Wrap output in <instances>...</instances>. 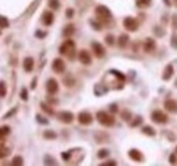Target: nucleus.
Segmentation results:
<instances>
[{
	"instance_id": "1",
	"label": "nucleus",
	"mask_w": 177,
	"mask_h": 166,
	"mask_svg": "<svg viewBox=\"0 0 177 166\" xmlns=\"http://www.w3.org/2000/svg\"><path fill=\"white\" fill-rule=\"evenodd\" d=\"M95 119H97V121L100 123L102 127H113L116 123L113 115L105 112V110H98L97 115H95Z\"/></svg>"
},
{
	"instance_id": "2",
	"label": "nucleus",
	"mask_w": 177,
	"mask_h": 166,
	"mask_svg": "<svg viewBox=\"0 0 177 166\" xmlns=\"http://www.w3.org/2000/svg\"><path fill=\"white\" fill-rule=\"evenodd\" d=\"M95 15H97V19L100 20L101 23H105V25H106L108 22H110V19H112V12L106 6H97V8H95Z\"/></svg>"
},
{
	"instance_id": "3",
	"label": "nucleus",
	"mask_w": 177,
	"mask_h": 166,
	"mask_svg": "<svg viewBox=\"0 0 177 166\" xmlns=\"http://www.w3.org/2000/svg\"><path fill=\"white\" fill-rule=\"evenodd\" d=\"M123 26H124L125 30H128V32H136L139 27V23L138 20H136L134 16H125L124 20H123Z\"/></svg>"
},
{
	"instance_id": "4",
	"label": "nucleus",
	"mask_w": 177,
	"mask_h": 166,
	"mask_svg": "<svg viewBox=\"0 0 177 166\" xmlns=\"http://www.w3.org/2000/svg\"><path fill=\"white\" fill-rule=\"evenodd\" d=\"M74 49H75V42H74V41H72V40H66V41H64V42L59 46V53L68 56V55H70Z\"/></svg>"
},
{
	"instance_id": "5",
	"label": "nucleus",
	"mask_w": 177,
	"mask_h": 166,
	"mask_svg": "<svg viewBox=\"0 0 177 166\" xmlns=\"http://www.w3.org/2000/svg\"><path fill=\"white\" fill-rule=\"evenodd\" d=\"M151 120L157 124H165L168 121V116H166L162 110L155 109V110H153V113H151Z\"/></svg>"
},
{
	"instance_id": "6",
	"label": "nucleus",
	"mask_w": 177,
	"mask_h": 166,
	"mask_svg": "<svg viewBox=\"0 0 177 166\" xmlns=\"http://www.w3.org/2000/svg\"><path fill=\"white\" fill-rule=\"evenodd\" d=\"M45 87H46L48 94H49V95H54V94H57V91H59V83H57V81L54 78H49L46 81Z\"/></svg>"
},
{
	"instance_id": "7",
	"label": "nucleus",
	"mask_w": 177,
	"mask_h": 166,
	"mask_svg": "<svg viewBox=\"0 0 177 166\" xmlns=\"http://www.w3.org/2000/svg\"><path fill=\"white\" fill-rule=\"evenodd\" d=\"M94 117L91 113L88 112H80L79 115H78V121H79V124H82V125H90L91 123H93Z\"/></svg>"
},
{
	"instance_id": "8",
	"label": "nucleus",
	"mask_w": 177,
	"mask_h": 166,
	"mask_svg": "<svg viewBox=\"0 0 177 166\" xmlns=\"http://www.w3.org/2000/svg\"><path fill=\"white\" fill-rule=\"evenodd\" d=\"M57 119H59L61 123H64V124H71V123L74 121L75 116H74L72 112H68V110H63V112L57 113Z\"/></svg>"
},
{
	"instance_id": "9",
	"label": "nucleus",
	"mask_w": 177,
	"mask_h": 166,
	"mask_svg": "<svg viewBox=\"0 0 177 166\" xmlns=\"http://www.w3.org/2000/svg\"><path fill=\"white\" fill-rule=\"evenodd\" d=\"M91 49H93V53H94V56L95 57H98V59H102L105 56V48L102 46V45L100 42H97V41H94V42H91Z\"/></svg>"
},
{
	"instance_id": "10",
	"label": "nucleus",
	"mask_w": 177,
	"mask_h": 166,
	"mask_svg": "<svg viewBox=\"0 0 177 166\" xmlns=\"http://www.w3.org/2000/svg\"><path fill=\"white\" fill-rule=\"evenodd\" d=\"M78 59H79V61L83 65H90L91 64V55H90V52L86 50V49L79 50V53H78Z\"/></svg>"
},
{
	"instance_id": "11",
	"label": "nucleus",
	"mask_w": 177,
	"mask_h": 166,
	"mask_svg": "<svg viewBox=\"0 0 177 166\" xmlns=\"http://www.w3.org/2000/svg\"><path fill=\"white\" fill-rule=\"evenodd\" d=\"M41 22H42V25L45 26H50L52 23L54 22V15L52 11H49V10H46V11L42 12V15H41Z\"/></svg>"
},
{
	"instance_id": "12",
	"label": "nucleus",
	"mask_w": 177,
	"mask_h": 166,
	"mask_svg": "<svg viewBox=\"0 0 177 166\" xmlns=\"http://www.w3.org/2000/svg\"><path fill=\"white\" fill-rule=\"evenodd\" d=\"M52 70L56 72V74H63L66 71V63H64L61 59H54L53 63H52Z\"/></svg>"
},
{
	"instance_id": "13",
	"label": "nucleus",
	"mask_w": 177,
	"mask_h": 166,
	"mask_svg": "<svg viewBox=\"0 0 177 166\" xmlns=\"http://www.w3.org/2000/svg\"><path fill=\"white\" fill-rule=\"evenodd\" d=\"M157 48V44H155V40L154 38H146L145 42H143V50L146 53H153Z\"/></svg>"
},
{
	"instance_id": "14",
	"label": "nucleus",
	"mask_w": 177,
	"mask_h": 166,
	"mask_svg": "<svg viewBox=\"0 0 177 166\" xmlns=\"http://www.w3.org/2000/svg\"><path fill=\"white\" fill-rule=\"evenodd\" d=\"M163 106H165V109L168 110L169 113H173V115H176L177 113V102L175 101V99L168 98L165 101V103H163Z\"/></svg>"
},
{
	"instance_id": "15",
	"label": "nucleus",
	"mask_w": 177,
	"mask_h": 166,
	"mask_svg": "<svg viewBox=\"0 0 177 166\" xmlns=\"http://www.w3.org/2000/svg\"><path fill=\"white\" fill-rule=\"evenodd\" d=\"M128 157L135 162H143V155H142L140 151L136 150V148H132V150L128 151Z\"/></svg>"
},
{
	"instance_id": "16",
	"label": "nucleus",
	"mask_w": 177,
	"mask_h": 166,
	"mask_svg": "<svg viewBox=\"0 0 177 166\" xmlns=\"http://www.w3.org/2000/svg\"><path fill=\"white\" fill-rule=\"evenodd\" d=\"M173 74H175V68H173L172 64H168L162 72V79L163 81H170V78L173 76Z\"/></svg>"
},
{
	"instance_id": "17",
	"label": "nucleus",
	"mask_w": 177,
	"mask_h": 166,
	"mask_svg": "<svg viewBox=\"0 0 177 166\" xmlns=\"http://www.w3.org/2000/svg\"><path fill=\"white\" fill-rule=\"evenodd\" d=\"M34 68V59L27 56L25 57V60H23V70H25V72H32Z\"/></svg>"
},
{
	"instance_id": "18",
	"label": "nucleus",
	"mask_w": 177,
	"mask_h": 166,
	"mask_svg": "<svg viewBox=\"0 0 177 166\" xmlns=\"http://www.w3.org/2000/svg\"><path fill=\"white\" fill-rule=\"evenodd\" d=\"M75 33V25H72V23H68V25L64 27V30H63V37H66V38H68V37H71L72 34Z\"/></svg>"
},
{
	"instance_id": "19",
	"label": "nucleus",
	"mask_w": 177,
	"mask_h": 166,
	"mask_svg": "<svg viewBox=\"0 0 177 166\" xmlns=\"http://www.w3.org/2000/svg\"><path fill=\"white\" fill-rule=\"evenodd\" d=\"M128 41H129L128 34H121V36L119 37V40H117V45L121 48V49H124V48L128 45Z\"/></svg>"
},
{
	"instance_id": "20",
	"label": "nucleus",
	"mask_w": 177,
	"mask_h": 166,
	"mask_svg": "<svg viewBox=\"0 0 177 166\" xmlns=\"http://www.w3.org/2000/svg\"><path fill=\"white\" fill-rule=\"evenodd\" d=\"M40 106H41V109H42V110L46 113L48 116H53V115H54V110H53V108H50V106L48 105L46 102H41V103H40Z\"/></svg>"
},
{
	"instance_id": "21",
	"label": "nucleus",
	"mask_w": 177,
	"mask_h": 166,
	"mask_svg": "<svg viewBox=\"0 0 177 166\" xmlns=\"http://www.w3.org/2000/svg\"><path fill=\"white\" fill-rule=\"evenodd\" d=\"M142 132L145 133V135H147V136H155V131H154V128L153 127H150V125H145V127H142Z\"/></svg>"
},
{
	"instance_id": "22",
	"label": "nucleus",
	"mask_w": 177,
	"mask_h": 166,
	"mask_svg": "<svg viewBox=\"0 0 177 166\" xmlns=\"http://www.w3.org/2000/svg\"><path fill=\"white\" fill-rule=\"evenodd\" d=\"M44 138L48 140H53V139H56L57 138V133L54 132V131H50V129H46V131H44Z\"/></svg>"
},
{
	"instance_id": "23",
	"label": "nucleus",
	"mask_w": 177,
	"mask_h": 166,
	"mask_svg": "<svg viewBox=\"0 0 177 166\" xmlns=\"http://www.w3.org/2000/svg\"><path fill=\"white\" fill-rule=\"evenodd\" d=\"M150 4H151V0H136V6L138 8H149Z\"/></svg>"
},
{
	"instance_id": "24",
	"label": "nucleus",
	"mask_w": 177,
	"mask_h": 166,
	"mask_svg": "<svg viewBox=\"0 0 177 166\" xmlns=\"http://www.w3.org/2000/svg\"><path fill=\"white\" fill-rule=\"evenodd\" d=\"M63 82H64V85L67 86V87H72V86L75 85V79L72 78V75H66L63 79Z\"/></svg>"
},
{
	"instance_id": "25",
	"label": "nucleus",
	"mask_w": 177,
	"mask_h": 166,
	"mask_svg": "<svg viewBox=\"0 0 177 166\" xmlns=\"http://www.w3.org/2000/svg\"><path fill=\"white\" fill-rule=\"evenodd\" d=\"M131 116H132V115H131V112H129L128 109H124V110L121 112V119L124 120V121H131V119H132Z\"/></svg>"
},
{
	"instance_id": "26",
	"label": "nucleus",
	"mask_w": 177,
	"mask_h": 166,
	"mask_svg": "<svg viewBox=\"0 0 177 166\" xmlns=\"http://www.w3.org/2000/svg\"><path fill=\"white\" fill-rule=\"evenodd\" d=\"M97 157L100 158V159H105L106 157H109V150H106V148H101V150L98 151Z\"/></svg>"
},
{
	"instance_id": "27",
	"label": "nucleus",
	"mask_w": 177,
	"mask_h": 166,
	"mask_svg": "<svg viewBox=\"0 0 177 166\" xmlns=\"http://www.w3.org/2000/svg\"><path fill=\"white\" fill-rule=\"evenodd\" d=\"M48 4L52 10H59L60 8V2L59 0H48Z\"/></svg>"
},
{
	"instance_id": "28",
	"label": "nucleus",
	"mask_w": 177,
	"mask_h": 166,
	"mask_svg": "<svg viewBox=\"0 0 177 166\" xmlns=\"http://www.w3.org/2000/svg\"><path fill=\"white\" fill-rule=\"evenodd\" d=\"M90 25L93 26L94 29L97 30V32H100V30L102 29V23H101V22H100V20H98V19H97V20H93V19H91V20H90Z\"/></svg>"
},
{
	"instance_id": "29",
	"label": "nucleus",
	"mask_w": 177,
	"mask_h": 166,
	"mask_svg": "<svg viewBox=\"0 0 177 166\" xmlns=\"http://www.w3.org/2000/svg\"><path fill=\"white\" fill-rule=\"evenodd\" d=\"M10 127L8 125H3L2 128H0V133H2V139H4V138L7 136V135L10 133Z\"/></svg>"
},
{
	"instance_id": "30",
	"label": "nucleus",
	"mask_w": 177,
	"mask_h": 166,
	"mask_svg": "<svg viewBox=\"0 0 177 166\" xmlns=\"http://www.w3.org/2000/svg\"><path fill=\"white\" fill-rule=\"evenodd\" d=\"M11 165L12 166H16V165H23V158L22 157H18V155H16V157H14V159L11 161Z\"/></svg>"
},
{
	"instance_id": "31",
	"label": "nucleus",
	"mask_w": 177,
	"mask_h": 166,
	"mask_svg": "<svg viewBox=\"0 0 177 166\" xmlns=\"http://www.w3.org/2000/svg\"><path fill=\"white\" fill-rule=\"evenodd\" d=\"M143 123V117H140V116H138L136 119L132 121L129 125H131V128H135V127H138V125H140V124Z\"/></svg>"
},
{
	"instance_id": "32",
	"label": "nucleus",
	"mask_w": 177,
	"mask_h": 166,
	"mask_svg": "<svg viewBox=\"0 0 177 166\" xmlns=\"http://www.w3.org/2000/svg\"><path fill=\"white\" fill-rule=\"evenodd\" d=\"M110 74H113V75H114V76H116V78H119V79H120V81H121V82H124V81H125V75H123V74H121V72H120V71H116V70H112V71H110Z\"/></svg>"
},
{
	"instance_id": "33",
	"label": "nucleus",
	"mask_w": 177,
	"mask_h": 166,
	"mask_svg": "<svg viewBox=\"0 0 177 166\" xmlns=\"http://www.w3.org/2000/svg\"><path fill=\"white\" fill-rule=\"evenodd\" d=\"M105 41H106V44L109 46H112V45L114 44V37L112 36V34H108V36H105Z\"/></svg>"
},
{
	"instance_id": "34",
	"label": "nucleus",
	"mask_w": 177,
	"mask_h": 166,
	"mask_svg": "<svg viewBox=\"0 0 177 166\" xmlns=\"http://www.w3.org/2000/svg\"><path fill=\"white\" fill-rule=\"evenodd\" d=\"M44 164H45V165H57V162L54 161L52 157L46 155V157H45V161H44Z\"/></svg>"
},
{
	"instance_id": "35",
	"label": "nucleus",
	"mask_w": 177,
	"mask_h": 166,
	"mask_svg": "<svg viewBox=\"0 0 177 166\" xmlns=\"http://www.w3.org/2000/svg\"><path fill=\"white\" fill-rule=\"evenodd\" d=\"M74 15H75L74 8H67V10H66V16H67V19H72Z\"/></svg>"
},
{
	"instance_id": "36",
	"label": "nucleus",
	"mask_w": 177,
	"mask_h": 166,
	"mask_svg": "<svg viewBox=\"0 0 177 166\" xmlns=\"http://www.w3.org/2000/svg\"><path fill=\"white\" fill-rule=\"evenodd\" d=\"M20 98H22V101H27V99H29V95H27V90L26 89H22V91H20Z\"/></svg>"
},
{
	"instance_id": "37",
	"label": "nucleus",
	"mask_w": 177,
	"mask_h": 166,
	"mask_svg": "<svg viewBox=\"0 0 177 166\" xmlns=\"http://www.w3.org/2000/svg\"><path fill=\"white\" fill-rule=\"evenodd\" d=\"M8 154H10V150L4 147V144H2V159H4L6 155H8Z\"/></svg>"
},
{
	"instance_id": "38",
	"label": "nucleus",
	"mask_w": 177,
	"mask_h": 166,
	"mask_svg": "<svg viewBox=\"0 0 177 166\" xmlns=\"http://www.w3.org/2000/svg\"><path fill=\"white\" fill-rule=\"evenodd\" d=\"M0 20H2V29H6V27H8V20H7V18L6 16H3L2 15V18H0Z\"/></svg>"
},
{
	"instance_id": "39",
	"label": "nucleus",
	"mask_w": 177,
	"mask_h": 166,
	"mask_svg": "<svg viewBox=\"0 0 177 166\" xmlns=\"http://www.w3.org/2000/svg\"><path fill=\"white\" fill-rule=\"evenodd\" d=\"M109 110H110L112 113H117V112H119L117 103H110V105H109Z\"/></svg>"
},
{
	"instance_id": "40",
	"label": "nucleus",
	"mask_w": 177,
	"mask_h": 166,
	"mask_svg": "<svg viewBox=\"0 0 177 166\" xmlns=\"http://www.w3.org/2000/svg\"><path fill=\"white\" fill-rule=\"evenodd\" d=\"M36 117H37V121H38L40 124H48L49 123L46 119H44V116H41V115H37Z\"/></svg>"
},
{
	"instance_id": "41",
	"label": "nucleus",
	"mask_w": 177,
	"mask_h": 166,
	"mask_svg": "<svg viewBox=\"0 0 177 166\" xmlns=\"http://www.w3.org/2000/svg\"><path fill=\"white\" fill-rule=\"evenodd\" d=\"M102 166H116L117 165V162L113 161V159H109V161H105L104 164H101Z\"/></svg>"
},
{
	"instance_id": "42",
	"label": "nucleus",
	"mask_w": 177,
	"mask_h": 166,
	"mask_svg": "<svg viewBox=\"0 0 177 166\" xmlns=\"http://www.w3.org/2000/svg\"><path fill=\"white\" fill-rule=\"evenodd\" d=\"M170 45H172L175 49H177V36H176V34H173V36H172V41H170Z\"/></svg>"
},
{
	"instance_id": "43",
	"label": "nucleus",
	"mask_w": 177,
	"mask_h": 166,
	"mask_svg": "<svg viewBox=\"0 0 177 166\" xmlns=\"http://www.w3.org/2000/svg\"><path fill=\"white\" fill-rule=\"evenodd\" d=\"M0 87H2V97H6V94H7V90H6V82H3V81H2V83H0Z\"/></svg>"
},
{
	"instance_id": "44",
	"label": "nucleus",
	"mask_w": 177,
	"mask_h": 166,
	"mask_svg": "<svg viewBox=\"0 0 177 166\" xmlns=\"http://www.w3.org/2000/svg\"><path fill=\"white\" fill-rule=\"evenodd\" d=\"M36 37H37V38H45V37H46V33L41 32V30H37V32H36Z\"/></svg>"
},
{
	"instance_id": "45",
	"label": "nucleus",
	"mask_w": 177,
	"mask_h": 166,
	"mask_svg": "<svg viewBox=\"0 0 177 166\" xmlns=\"http://www.w3.org/2000/svg\"><path fill=\"white\" fill-rule=\"evenodd\" d=\"M16 110H18V108H14L12 110H10V112H8V113H6V115H4V119H10V116H12V115H14V113H15V112H16Z\"/></svg>"
},
{
	"instance_id": "46",
	"label": "nucleus",
	"mask_w": 177,
	"mask_h": 166,
	"mask_svg": "<svg viewBox=\"0 0 177 166\" xmlns=\"http://www.w3.org/2000/svg\"><path fill=\"white\" fill-rule=\"evenodd\" d=\"M176 154H172V155H170V157H169V164H172V165H175L176 164Z\"/></svg>"
},
{
	"instance_id": "47",
	"label": "nucleus",
	"mask_w": 177,
	"mask_h": 166,
	"mask_svg": "<svg viewBox=\"0 0 177 166\" xmlns=\"http://www.w3.org/2000/svg\"><path fill=\"white\" fill-rule=\"evenodd\" d=\"M70 153H71V151H70ZM70 153H63V154H61V157H63L64 161H68V159H70Z\"/></svg>"
},
{
	"instance_id": "48",
	"label": "nucleus",
	"mask_w": 177,
	"mask_h": 166,
	"mask_svg": "<svg viewBox=\"0 0 177 166\" xmlns=\"http://www.w3.org/2000/svg\"><path fill=\"white\" fill-rule=\"evenodd\" d=\"M36 86H37V79L34 78L33 81H32V85H30V89H32V90H34V89H36Z\"/></svg>"
},
{
	"instance_id": "49",
	"label": "nucleus",
	"mask_w": 177,
	"mask_h": 166,
	"mask_svg": "<svg viewBox=\"0 0 177 166\" xmlns=\"http://www.w3.org/2000/svg\"><path fill=\"white\" fill-rule=\"evenodd\" d=\"M163 2H165L166 4H168V6H170V2H169V0H163Z\"/></svg>"
},
{
	"instance_id": "50",
	"label": "nucleus",
	"mask_w": 177,
	"mask_h": 166,
	"mask_svg": "<svg viewBox=\"0 0 177 166\" xmlns=\"http://www.w3.org/2000/svg\"><path fill=\"white\" fill-rule=\"evenodd\" d=\"M175 3H176V6H177V0H175Z\"/></svg>"
},
{
	"instance_id": "51",
	"label": "nucleus",
	"mask_w": 177,
	"mask_h": 166,
	"mask_svg": "<svg viewBox=\"0 0 177 166\" xmlns=\"http://www.w3.org/2000/svg\"><path fill=\"white\" fill-rule=\"evenodd\" d=\"M176 154H177V147H176Z\"/></svg>"
},
{
	"instance_id": "52",
	"label": "nucleus",
	"mask_w": 177,
	"mask_h": 166,
	"mask_svg": "<svg viewBox=\"0 0 177 166\" xmlns=\"http://www.w3.org/2000/svg\"><path fill=\"white\" fill-rule=\"evenodd\" d=\"M176 86H177V81H176Z\"/></svg>"
}]
</instances>
